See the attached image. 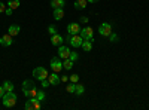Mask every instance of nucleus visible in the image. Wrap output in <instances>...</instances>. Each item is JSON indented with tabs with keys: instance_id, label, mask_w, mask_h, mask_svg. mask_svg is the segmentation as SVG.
Here are the masks:
<instances>
[{
	"instance_id": "nucleus-1",
	"label": "nucleus",
	"mask_w": 149,
	"mask_h": 110,
	"mask_svg": "<svg viewBox=\"0 0 149 110\" xmlns=\"http://www.w3.org/2000/svg\"><path fill=\"white\" fill-rule=\"evenodd\" d=\"M17 94L14 91L10 92H5V95L2 97V101H3V106L5 107H14L17 104Z\"/></svg>"
},
{
	"instance_id": "nucleus-2",
	"label": "nucleus",
	"mask_w": 149,
	"mask_h": 110,
	"mask_svg": "<svg viewBox=\"0 0 149 110\" xmlns=\"http://www.w3.org/2000/svg\"><path fill=\"white\" fill-rule=\"evenodd\" d=\"M66 42H69L73 48H81L84 39L81 37V34H67L66 36Z\"/></svg>"
},
{
	"instance_id": "nucleus-3",
	"label": "nucleus",
	"mask_w": 149,
	"mask_h": 110,
	"mask_svg": "<svg viewBox=\"0 0 149 110\" xmlns=\"http://www.w3.org/2000/svg\"><path fill=\"white\" fill-rule=\"evenodd\" d=\"M48 76H49V73H48V70H46L45 67H36V68L33 70V77L37 79V80L48 79Z\"/></svg>"
},
{
	"instance_id": "nucleus-4",
	"label": "nucleus",
	"mask_w": 149,
	"mask_h": 110,
	"mask_svg": "<svg viewBox=\"0 0 149 110\" xmlns=\"http://www.w3.org/2000/svg\"><path fill=\"white\" fill-rule=\"evenodd\" d=\"M51 68H52V71H55V73H60L61 70H63V61H61L60 57L51 58Z\"/></svg>"
},
{
	"instance_id": "nucleus-5",
	"label": "nucleus",
	"mask_w": 149,
	"mask_h": 110,
	"mask_svg": "<svg viewBox=\"0 0 149 110\" xmlns=\"http://www.w3.org/2000/svg\"><path fill=\"white\" fill-rule=\"evenodd\" d=\"M81 37L84 39V40H91V42H94V37H93V34H94V31H93V28L91 27H85V28H81Z\"/></svg>"
},
{
	"instance_id": "nucleus-6",
	"label": "nucleus",
	"mask_w": 149,
	"mask_h": 110,
	"mask_svg": "<svg viewBox=\"0 0 149 110\" xmlns=\"http://www.w3.org/2000/svg\"><path fill=\"white\" fill-rule=\"evenodd\" d=\"M98 33H100V36H103V37H109L110 33H112V27H110V24H107V22L100 24V27H98Z\"/></svg>"
},
{
	"instance_id": "nucleus-7",
	"label": "nucleus",
	"mask_w": 149,
	"mask_h": 110,
	"mask_svg": "<svg viewBox=\"0 0 149 110\" xmlns=\"http://www.w3.org/2000/svg\"><path fill=\"white\" fill-rule=\"evenodd\" d=\"M70 49L67 46H64V45H60L58 46V57L61 58V59H66V58H69V55H70Z\"/></svg>"
},
{
	"instance_id": "nucleus-8",
	"label": "nucleus",
	"mask_w": 149,
	"mask_h": 110,
	"mask_svg": "<svg viewBox=\"0 0 149 110\" xmlns=\"http://www.w3.org/2000/svg\"><path fill=\"white\" fill-rule=\"evenodd\" d=\"M81 33V27L78 22H70L67 26V34H79Z\"/></svg>"
},
{
	"instance_id": "nucleus-9",
	"label": "nucleus",
	"mask_w": 149,
	"mask_h": 110,
	"mask_svg": "<svg viewBox=\"0 0 149 110\" xmlns=\"http://www.w3.org/2000/svg\"><path fill=\"white\" fill-rule=\"evenodd\" d=\"M34 86H36V85H34L33 80H29V79H27V80H24V82H22V88H21V89H22V94L27 97L29 91H30L31 88H34Z\"/></svg>"
},
{
	"instance_id": "nucleus-10",
	"label": "nucleus",
	"mask_w": 149,
	"mask_h": 110,
	"mask_svg": "<svg viewBox=\"0 0 149 110\" xmlns=\"http://www.w3.org/2000/svg\"><path fill=\"white\" fill-rule=\"evenodd\" d=\"M48 80H49V83L52 85V86H57V85H60L61 83V77L58 76V73H51V75L48 76Z\"/></svg>"
},
{
	"instance_id": "nucleus-11",
	"label": "nucleus",
	"mask_w": 149,
	"mask_h": 110,
	"mask_svg": "<svg viewBox=\"0 0 149 110\" xmlns=\"http://www.w3.org/2000/svg\"><path fill=\"white\" fill-rule=\"evenodd\" d=\"M12 36L9 34V33H6V34H3L2 37H0V45L2 46H10L12 45Z\"/></svg>"
},
{
	"instance_id": "nucleus-12",
	"label": "nucleus",
	"mask_w": 149,
	"mask_h": 110,
	"mask_svg": "<svg viewBox=\"0 0 149 110\" xmlns=\"http://www.w3.org/2000/svg\"><path fill=\"white\" fill-rule=\"evenodd\" d=\"M63 42H64L63 36H60L58 33H55V34H52V36H51V43H52L54 46H60V45H63Z\"/></svg>"
},
{
	"instance_id": "nucleus-13",
	"label": "nucleus",
	"mask_w": 149,
	"mask_h": 110,
	"mask_svg": "<svg viewBox=\"0 0 149 110\" xmlns=\"http://www.w3.org/2000/svg\"><path fill=\"white\" fill-rule=\"evenodd\" d=\"M19 30H21V28H19V26H17V24H14V26H10V27L8 28V33H9V34L12 36V37H15V36H17V34L19 33Z\"/></svg>"
},
{
	"instance_id": "nucleus-14",
	"label": "nucleus",
	"mask_w": 149,
	"mask_h": 110,
	"mask_svg": "<svg viewBox=\"0 0 149 110\" xmlns=\"http://www.w3.org/2000/svg\"><path fill=\"white\" fill-rule=\"evenodd\" d=\"M66 0H51V8L57 9V8H64Z\"/></svg>"
},
{
	"instance_id": "nucleus-15",
	"label": "nucleus",
	"mask_w": 149,
	"mask_h": 110,
	"mask_svg": "<svg viewBox=\"0 0 149 110\" xmlns=\"http://www.w3.org/2000/svg\"><path fill=\"white\" fill-rule=\"evenodd\" d=\"M81 48H82L85 52H90V51L93 49V42H91V40H84L82 45H81Z\"/></svg>"
},
{
	"instance_id": "nucleus-16",
	"label": "nucleus",
	"mask_w": 149,
	"mask_h": 110,
	"mask_svg": "<svg viewBox=\"0 0 149 110\" xmlns=\"http://www.w3.org/2000/svg\"><path fill=\"white\" fill-rule=\"evenodd\" d=\"M64 17V10H63V8H57V9H54V18L55 19H61Z\"/></svg>"
},
{
	"instance_id": "nucleus-17",
	"label": "nucleus",
	"mask_w": 149,
	"mask_h": 110,
	"mask_svg": "<svg viewBox=\"0 0 149 110\" xmlns=\"http://www.w3.org/2000/svg\"><path fill=\"white\" fill-rule=\"evenodd\" d=\"M86 3H88V2H86V0H76V2H74V9H85L86 8Z\"/></svg>"
},
{
	"instance_id": "nucleus-18",
	"label": "nucleus",
	"mask_w": 149,
	"mask_h": 110,
	"mask_svg": "<svg viewBox=\"0 0 149 110\" xmlns=\"http://www.w3.org/2000/svg\"><path fill=\"white\" fill-rule=\"evenodd\" d=\"M14 83H12L10 80H6V82H3V89H5V92H10V91H14Z\"/></svg>"
},
{
	"instance_id": "nucleus-19",
	"label": "nucleus",
	"mask_w": 149,
	"mask_h": 110,
	"mask_svg": "<svg viewBox=\"0 0 149 110\" xmlns=\"http://www.w3.org/2000/svg\"><path fill=\"white\" fill-rule=\"evenodd\" d=\"M84 92H85V86L82 83H76V85H74V94H76V95H82Z\"/></svg>"
},
{
	"instance_id": "nucleus-20",
	"label": "nucleus",
	"mask_w": 149,
	"mask_h": 110,
	"mask_svg": "<svg viewBox=\"0 0 149 110\" xmlns=\"http://www.w3.org/2000/svg\"><path fill=\"white\" fill-rule=\"evenodd\" d=\"M73 61L72 59H69V58H66L64 61H63V68H66V70H72V67H73Z\"/></svg>"
},
{
	"instance_id": "nucleus-21",
	"label": "nucleus",
	"mask_w": 149,
	"mask_h": 110,
	"mask_svg": "<svg viewBox=\"0 0 149 110\" xmlns=\"http://www.w3.org/2000/svg\"><path fill=\"white\" fill-rule=\"evenodd\" d=\"M8 6L12 8V9L19 8V0H9V2H8Z\"/></svg>"
},
{
	"instance_id": "nucleus-22",
	"label": "nucleus",
	"mask_w": 149,
	"mask_h": 110,
	"mask_svg": "<svg viewBox=\"0 0 149 110\" xmlns=\"http://www.w3.org/2000/svg\"><path fill=\"white\" fill-rule=\"evenodd\" d=\"M24 109H26V110H33V109H34V106H33V98H27L26 104H24Z\"/></svg>"
},
{
	"instance_id": "nucleus-23",
	"label": "nucleus",
	"mask_w": 149,
	"mask_h": 110,
	"mask_svg": "<svg viewBox=\"0 0 149 110\" xmlns=\"http://www.w3.org/2000/svg\"><path fill=\"white\" fill-rule=\"evenodd\" d=\"M36 98L39 100V101H43V100L46 98V94H45L43 91H37V94H36Z\"/></svg>"
},
{
	"instance_id": "nucleus-24",
	"label": "nucleus",
	"mask_w": 149,
	"mask_h": 110,
	"mask_svg": "<svg viewBox=\"0 0 149 110\" xmlns=\"http://www.w3.org/2000/svg\"><path fill=\"white\" fill-rule=\"evenodd\" d=\"M48 33L51 34V36H52V34H55V33H57V26H54V24H51V26L48 27Z\"/></svg>"
},
{
	"instance_id": "nucleus-25",
	"label": "nucleus",
	"mask_w": 149,
	"mask_h": 110,
	"mask_svg": "<svg viewBox=\"0 0 149 110\" xmlns=\"http://www.w3.org/2000/svg\"><path fill=\"white\" fill-rule=\"evenodd\" d=\"M36 94H37V88L34 86V88H31V89L29 91V94H27V98H31V97H36Z\"/></svg>"
},
{
	"instance_id": "nucleus-26",
	"label": "nucleus",
	"mask_w": 149,
	"mask_h": 110,
	"mask_svg": "<svg viewBox=\"0 0 149 110\" xmlns=\"http://www.w3.org/2000/svg\"><path fill=\"white\" fill-rule=\"evenodd\" d=\"M109 40H110V42H113V43H115V42H118V34L112 31V33H110V36H109Z\"/></svg>"
},
{
	"instance_id": "nucleus-27",
	"label": "nucleus",
	"mask_w": 149,
	"mask_h": 110,
	"mask_svg": "<svg viewBox=\"0 0 149 110\" xmlns=\"http://www.w3.org/2000/svg\"><path fill=\"white\" fill-rule=\"evenodd\" d=\"M69 80L73 82V83H78V82H79V76H78V75H70V76H69Z\"/></svg>"
},
{
	"instance_id": "nucleus-28",
	"label": "nucleus",
	"mask_w": 149,
	"mask_h": 110,
	"mask_svg": "<svg viewBox=\"0 0 149 110\" xmlns=\"http://www.w3.org/2000/svg\"><path fill=\"white\" fill-rule=\"evenodd\" d=\"M78 58H79V55H78L76 52H70V55H69V59H72L73 63H74V61H76Z\"/></svg>"
},
{
	"instance_id": "nucleus-29",
	"label": "nucleus",
	"mask_w": 149,
	"mask_h": 110,
	"mask_svg": "<svg viewBox=\"0 0 149 110\" xmlns=\"http://www.w3.org/2000/svg\"><path fill=\"white\" fill-rule=\"evenodd\" d=\"M74 85H76V83H73V82H72L70 85H67V88H66V89H67V92H70V94H73V92H74Z\"/></svg>"
},
{
	"instance_id": "nucleus-30",
	"label": "nucleus",
	"mask_w": 149,
	"mask_h": 110,
	"mask_svg": "<svg viewBox=\"0 0 149 110\" xmlns=\"http://www.w3.org/2000/svg\"><path fill=\"white\" fill-rule=\"evenodd\" d=\"M40 83H42V88H48L49 85H51L48 79H43V80H40Z\"/></svg>"
},
{
	"instance_id": "nucleus-31",
	"label": "nucleus",
	"mask_w": 149,
	"mask_h": 110,
	"mask_svg": "<svg viewBox=\"0 0 149 110\" xmlns=\"http://www.w3.org/2000/svg\"><path fill=\"white\" fill-rule=\"evenodd\" d=\"M5 14H6V15H12V14H14V9L8 6V8H6V10H5Z\"/></svg>"
},
{
	"instance_id": "nucleus-32",
	"label": "nucleus",
	"mask_w": 149,
	"mask_h": 110,
	"mask_svg": "<svg viewBox=\"0 0 149 110\" xmlns=\"http://www.w3.org/2000/svg\"><path fill=\"white\" fill-rule=\"evenodd\" d=\"M5 10H6V5H3L0 2V14H5Z\"/></svg>"
},
{
	"instance_id": "nucleus-33",
	"label": "nucleus",
	"mask_w": 149,
	"mask_h": 110,
	"mask_svg": "<svg viewBox=\"0 0 149 110\" xmlns=\"http://www.w3.org/2000/svg\"><path fill=\"white\" fill-rule=\"evenodd\" d=\"M82 24H88V17H81V19H79Z\"/></svg>"
},
{
	"instance_id": "nucleus-34",
	"label": "nucleus",
	"mask_w": 149,
	"mask_h": 110,
	"mask_svg": "<svg viewBox=\"0 0 149 110\" xmlns=\"http://www.w3.org/2000/svg\"><path fill=\"white\" fill-rule=\"evenodd\" d=\"M5 95V89H3V86H0V98Z\"/></svg>"
},
{
	"instance_id": "nucleus-35",
	"label": "nucleus",
	"mask_w": 149,
	"mask_h": 110,
	"mask_svg": "<svg viewBox=\"0 0 149 110\" xmlns=\"http://www.w3.org/2000/svg\"><path fill=\"white\" fill-rule=\"evenodd\" d=\"M67 80H69V76H61V82H63V83L67 82Z\"/></svg>"
},
{
	"instance_id": "nucleus-36",
	"label": "nucleus",
	"mask_w": 149,
	"mask_h": 110,
	"mask_svg": "<svg viewBox=\"0 0 149 110\" xmlns=\"http://www.w3.org/2000/svg\"><path fill=\"white\" fill-rule=\"evenodd\" d=\"M86 2H88V3H97L98 0H86Z\"/></svg>"
}]
</instances>
